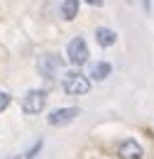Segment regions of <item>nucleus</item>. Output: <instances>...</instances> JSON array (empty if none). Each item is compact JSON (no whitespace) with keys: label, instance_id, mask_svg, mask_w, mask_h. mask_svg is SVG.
I'll list each match as a JSON object with an SVG mask.
<instances>
[{"label":"nucleus","instance_id":"obj_1","mask_svg":"<svg viewBox=\"0 0 154 159\" xmlns=\"http://www.w3.org/2000/svg\"><path fill=\"white\" fill-rule=\"evenodd\" d=\"M61 88H64L66 96H74V98L88 96V91H91V79H88L86 74H81V69L74 66V71H66V74H64Z\"/></svg>","mask_w":154,"mask_h":159},{"label":"nucleus","instance_id":"obj_2","mask_svg":"<svg viewBox=\"0 0 154 159\" xmlns=\"http://www.w3.org/2000/svg\"><path fill=\"white\" fill-rule=\"evenodd\" d=\"M91 59V52H88V42L83 39V37H74V39L66 44V61L71 64V66H86Z\"/></svg>","mask_w":154,"mask_h":159},{"label":"nucleus","instance_id":"obj_3","mask_svg":"<svg viewBox=\"0 0 154 159\" xmlns=\"http://www.w3.org/2000/svg\"><path fill=\"white\" fill-rule=\"evenodd\" d=\"M47 91L44 88H32V91H27L25 93V98H22V113L25 115H39L44 108H47Z\"/></svg>","mask_w":154,"mask_h":159},{"label":"nucleus","instance_id":"obj_4","mask_svg":"<svg viewBox=\"0 0 154 159\" xmlns=\"http://www.w3.org/2000/svg\"><path fill=\"white\" fill-rule=\"evenodd\" d=\"M37 69H39V74H42L47 81H54L57 74L64 69V59L57 57V54H44V57H39Z\"/></svg>","mask_w":154,"mask_h":159},{"label":"nucleus","instance_id":"obj_5","mask_svg":"<svg viewBox=\"0 0 154 159\" xmlns=\"http://www.w3.org/2000/svg\"><path fill=\"white\" fill-rule=\"evenodd\" d=\"M78 115H81V108H76V105H69V108H57V110H52V113L47 115V122H49L52 127H64V125L74 122Z\"/></svg>","mask_w":154,"mask_h":159},{"label":"nucleus","instance_id":"obj_6","mask_svg":"<svg viewBox=\"0 0 154 159\" xmlns=\"http://www.w3.org/2000/svg\"><path fill=\"white\" fill-rule=\"evenodd\" d=\"M115 154H117V159H144V147H142L137 139L127 137V139H122V142L117 144Z\"/></svg>","mask_w":154,"mask_h":159},{"label":"nucleus","instance_id":"obj_7","mask_svg":"<svg viewBox=\"0 0 154 159\" xmlns=\"http://www.w3.org/2000/svg\"><path fill=\"white\" fill-rule=\"evenodd\" d=\"M96 42H98V47L110 49V47L117 44V32L110 30V27H96Z\"/></svg>","mask_w":154,"mask_h":159},{"label":"nucleus","instance_id":"obj_8","mask_svg":"<svg viewBox=\"0 0 154 159\" xmlns=\"http://www.w3.org/2000/svg\"><path fill=\"white\" fill-rule=\"evenodd\" d=\"M113 74V66L108 64V61H96L93 66H91V74H88V79L91 81H98V83H103V81L108 79Z\"/></svg>","mask_w":154,"mask_h":159},{"label":"nucleus","instance_id":"obj_9","mask_svg":"<svg viewBox=\"0 0 154 159\" xmlns=\"http://www.w3.org/2000/svg\"><path fill=\"white\" fill-rule=\"evenodd\" d=\"M59 10H61V17L66 22H74L78 17V10H81V0H61Z\"/></svg>","mask_w":154,"mask_h":159},{"label":"nucleus","instance_id":"obj_10","mask_svg":"<svg viewBox=\"0 0 154 159\" xmlns=\"http://www.w3.org/2000/svg\"><path fill=\"white\" fill-rule=\"evenodd\" d=\"M42 147H44V139L39 137L37 142H34V144H32V147H29V149L25 152V159H37V154L42 152Z\"/></svg>","mask_w":154,"mask_h":159},{"label":"nucleus","instance_id":"obj_11","mask_svg":"<svg viewBox=\"0 0 154 159\" xmlns=\"http://www.w3.org/2000/svg\"><path fill=\"white\" fill-rule=\"evenodd\" d=\"M10 103H12V96H10L7 91H0V113H5Z\"/></svg>","mask_w":154,"mask_h":159},{"label":"nucleus","instance_id":"obj_12","mask_svg":"<svg viewBox=\"0 0 154 159\" xmlns=\"http://www.w3.org/2000/svg\"><path fill=\"white\" fill-rule=\"evenodd\" d=\"M139 2H142V10L147 15H152V0H139Z\"/></svg>","mask_w":154,"mask_h":159},{"label":"nucleus","instance_id":"obj_13","mask_svg":"<svg viewBox=\"0 0 154 159\" xmlns=\"http://www.w3.org/2000/svg\"><path fill=\"white\" fill-rule=\"evenodd\" d=\"M83 2H88L91 7H103V2H105V0H83Z\"/></svg>","mask_w":154,"mask_h":159},{"label":"nucleus","instance_id":"obj_14","mask_svg":"<svg viewBox=\"0 0 154 159\" xmlns=\"http://www.w3.org/2000/svg\"><path fill=\"white\" fill-rule=\"evenodd\" d=\"M12 159H25V154H17V157H12Z\"/></svg>","mask_w":154,"mask_h":159}]
</instances>
